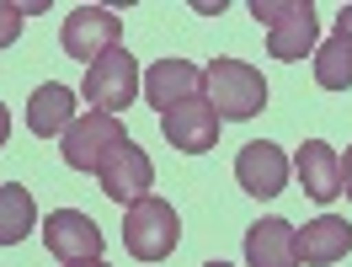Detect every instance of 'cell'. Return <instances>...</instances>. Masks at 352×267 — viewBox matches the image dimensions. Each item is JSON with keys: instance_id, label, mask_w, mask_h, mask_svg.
Returning a JSON list of instances; mask_svg holds the SVG:
<instances>
[{"instance_id": "6da1fadb", "label": "cell", "mask_w": 352, "mask_h": 267, "mask_svg": "<svg viewBox=\"0 0 352 267\" xmlns=\"http://www.w3.org/2000/svg\"><path fill=\"white\" fill-rule=\"evenodd\" d=\"M203 96L219 112V123H241V118H256L267 107V81L245 59H214L203 70Z\"/></svg>"}, {"instance_id": "7a4b0ae2", "label": "cell", "mask_w": 352, "mask_h": 267, "mask_svg": "<svg viewBox=\"0 0 352 267\" xmlns=\"http://www.w3.org/2000/svg\"><path fill=\"white\" fill-rule=\"evenodd\" d=\"M251 17L267 22V54H272V59L299 65L305 54H315L320 17H315L309 0H251Z\"/></svg>"}, {"instance_id": "3957f363", "label": "cell", "mask_w": 352, "mask_h": 267, "mask_svg": "<svg viewBox=\"0 0 352 267\" xmlns=\"http://www.w3.org/2000/svg\"><path fill=\"white\" fill-rule=\"evenodd\" d=\"M182 241V220L166 198H139L123 214V246H129L139 262H166Z\"/></svg>"}, {"instance_id": "277c9868", "label": "cell", "mask_w": 352, "mask_h": 267, "mask_svg": "<svg viewBox=\"0 0 352 267\" xmlns=\"http://www.w3.org/2000/svg\"><path fill=\"white\" fill-rule=\"evenodd\" d=\"M133 91H139V70H133L129 48L102 54V59L86 70V81H80V96L91 102V112H107V118H118L123 107H133Z\"/></svg>"}, {"instance_id": "5b68a950", "label": "cell", "mask_w": 352, "mask_h": 267, "mask_svg": "<svg viewBox=\"0 0 352 267\" xmlns=\"http://www.w3.org/2000/svg\"><path fill=\"white\" fill-rule=\"evenodd\" d=\"M123 38V17L118 11H107V6H75L65 17V32H59V43H65L69 59H86V70L102 59V54H112V48Z\"/></svg>"}, {"instance_id": "8992f818", "label": "cell", "mask_w": 352, "mask_h": 267, "mask_svg": "<svg viewBox=\"0 0 352 267\" xmlns=\"http://www.w3.org/2000/svg\"><path fill=\"white\" fill-rule=\"evenodd\" d=\"M123 139H129V134H123L118 118H107V112H80V118L65 129L59 156H65V166H75V171H96Z\"/></svg>"}, {"instance_id": "52a82bcc", "label": "cell", "mask_w": 352, "mask_h": 267, "mask_svg": "<svg viewBox=\"0 0 352 267\" xmlns=\"http://www.w3.org/2000/svg\"><path fill=\"white\" fill-rule=\"evenodd\" d=\"M96 182H102V193H107L112 203H123V209H133L139 198H150V182H155V166L150 156L133 145V139H123L118 150H112L102 166H96Z\"/></svg>"}, {"instance_id": "ba28073f", "label": "cell", "mask_w": 352, "mask_h": 267, "mask_svg": "<svg viewBox=\"0 0 352 267\" xmlns=\"http://www.w3.org/2000/svg\"><path fill=\"white\" fill-rule=\"evenodd\" d=\"M160 129H166V139H171V150L203 156V150L219 145V112L208 107V96H192V102H182V107L160 112Z\"/></svg>"}, {"instance_id": "9c48e42d", "label": "cell", "mask_w": 352, "mask_h": 267, "mask_svg": "<svg viewBox=\"0 0 352 267\" xmlns=\"http://www.w3.org/2000/svg\"><path fill=\"white\" fill-rule=\"evenodd\" d=\"M43 241L59 262H96L102 257V230L80 209H54L48 224H43Z\"/></svg>"}, {"instance_id": "30bf717a", "label": "cell", "mask_w": 352, "mask_h": 267, "mask_svg": "<svg viewBox=\"0 0 352 267\" xmlns=\"http://www.w3.org/2000/svg\"><path fill=\"white\" fill-rule=\"evenodd\" d=\"M235 182H241L251 198H278L288 187V156L272 139H251L241 156H235Z\"/></svg>"}, {"instance_id": "8fae6325", "label": "cell", "mask_w": 352, "mask_h": 267, "mask_svg": "<svg viewBox=\"0 0 352 267\" xmlns=\"http://www.w3.org/2000/svg\"><path fill=\"white\" fill-rule=\"evenodd\" d=\"M144 96H150L155 112H171V107H182V102L203 96V70L192 65V59H155V65L144 70Z\"/></svg>"}, {"instance_id": "7c38bea8", "label": "cell", "mask_w": 352, "mask_h": 267, "mask_svg": "<svg viewBox=\"0 0 352 267\" xmlns=\"http://www.w3.org/2000/svg\"><path fill=\"white\" fill-rule=\"evenodd\" d=\"M245 267H299V230L288 220H256L245 230Z\"/></svg>"}, {"instance_id": "4fadbf2b", "label": "cell", "mask_w": 352, "mask_h": 267, "mask_svg": "<svg viewBox=\"0 0 352 267\" xmlns=\"http://www.w3.org/2000/svg\"><path fill=\"white\" fill-rule=\"evenodd\" d=\"M294 171H299V182H305V193L315 203L342 198V156L331 150L326 139H305L299 156H294Z\"/></svg>"}, {"instance_id": "5bb4252c", "label": "cell", "mask_w": 352, "mask_h": 267, "mask_svg": "<svg viewBox=\"0 0 352 267\" xmlns=\"http://www.w3.org/2000/svg\"><path fill=\"white\" fill-rule=\"evenodd\" d=\"M352 257V224L336 220V214H320V220H309L299 230V262L305 267H331Z\"/></svg>"}, {"instance_id": "9a60e30c", "label": "cell", "mask_w": 352, "mask_h": 267, "mask_svg": "<svg viewBox=\"0 0 352 267\" xmlns=\"http://www.w3.org/2000/svg\"><path fill=\"white\" fill-rule=\"evenodd\" d=\"M75 118H80V112H75V91L59 86V81L38 86L32 102H27V129L38 134V139H65V129Z\"/></svg>"}, {"instance_id": "2e32d148", "label": "cell", "mask_w": 352, "mask_h": 267, "mask_svg": "<svg viewBox=\"0 0 352 267\" xmlns=\"http://www.w3.org/2000/svg\"><path fill=\"white\" fill-rule=\"evenodd\" d=\"M315 86L320 91H347L352 86V43L342 32H331L326 43H315Z\"/></svg>"}, {"instance_id": "e0dca14e", "label": "cell", "mask_w": 352, "mask_h": 267, "mask_svg": "<svg viewBox=\"0 0 352 267\" xmlns=\"http://www.w3.org/2000/svg\"><path fill=\"white\" fill-rule=\"evenodd\" d=\"M32 224H38V203H32V193L16 187V182H6V187H0V246H16Z\"/></svg>"}, {"instance_id": "ac0fdd59", "label": "cell", "mask_w": 352, "mask_h": 267, "mask_svg": "<svg viewBox=\"0 0 352 267\" xmlns=\"http://www.w3.org/2000/svg\"><path fill=\"white\" fill-rule=\"evenodd\" d=\"M16 32H22V6H0V48L16 43Z\"/></svg>"}, {"instance_id": "d6986e66", "label": "cell", "mask_w": 352, "mask_h": 267, "mask_svg": "<svg viewBox=\"0 0 352 267\" xmlns=\"http://www.w3.org/2000/svg\"><path fill=\"white\" fill-rule=\"evenodd\" d=\"M336 32H342V38H347V43H352V0H347V6H342V11H336Z\"/></svg>"}, {"instance_id": "ffe728a7", "label": "cell", "mask_w": 352, "mask_h": 267, "mask_svg": "<svg viewBox=\"0 0 352 267\" xmlns=\"http://www.w3.org/2000/svg\"><path fill=\"white\" fill-rule=\"evenodd\" d=\"M342 193L352 198V145H347V160H342Z\"/></svg>"}, {"instance_id": "44dd1931", "label": "cell", "mask_w": 352, "mask_h": 267, "mask_svg": "<svg viewBox=\"0 0 352 267\" xmlns=\"http://www.w3.org/2000/svg\"><path fill=\"white\" fill-rule=\"evenodd\" d=\"M11 139V112H6V102H0V145Z\"/></svg>"}, {"instance_id": "7402d4cb", "label": "cell", "mask_w": 352, "mask_h": 267, "mask_svg": "<svg viewBox=\"0 0 352 267\" xmlns=\"http://www.w3.org/2000/svg\"><path fill=\"white\" fill-rule=\"evenodd\" d=\"M65 267H107V262H102V257H96V262H65Z\"/></svg>"}, {"instance_id": "603a6c76", "label": "cell", "mask_w": 352, "mask_h": 267, "mask_svg": "<svg viewBox=\"0 0 352 267\" xmlns=\"http://www.w3.org/2000/svg\"><path fill=\"white\" fill-rule=\"evenodd\" d=\"M203 267H230V262H203Z\"/></svg>"}]
</instances>
